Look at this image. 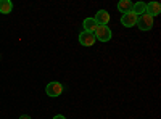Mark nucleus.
I'll list each match as a JSON object with an SVG mask.
<instances>
[{
	"instance_id": "1",
	"label": "nucleus",
	"mask_w": 161,
	"mask_h": 119,
	"mask_svg": "<svg viewBox=\"0 0 161 119\" xmlns=\"http://www.w3.org/2000/svg\"><path fill=\"white\" fill-rule=\"evenodd\" d=\"M93 35H95V39L100 42H108L111 39V29L108 26H98L95 29V32H93Z\"/></svg>"
},
{
	"instance_id": "9",
	"label": "nucleus",
	"mask_w": 161,
	"mask_h": 119,
	"mask_svg": "<svg viewBox=\"0 0 161 119\" xmlns=\"http://www.w3.org/2000/svg\"><path fill=\"white\" fill-rule=\"evenodd\" d=\"M11 10H13V3L10 0H0V13L2 15H8V13H11Z\"/></svg>"
},
{
	"instance_id": "13",
	"label": "nucleus",
	"mask_w": 161,
	"mask_h": 119,
	"mask_svg": "<svg viewBox=\"0 0 161 119\" xmlns=\"http://www.w3.org/2000/svg\"><path fill=\"white\" fill-rule=\"evenodd\" d=\"M19 119H31V116H28V114H23V116H19Z\"/></svg>"
},
{
	"instance_id": "11",
	"label": "nucleus",
	"mask_w": 161,
	"mask_h": 119,
	"mask_svg": "<svg viewBox=\"0 0 161 119\" xmlns=\"http://www.w3.org/2000/svg\"><path fill=\"white\" fill-rule=\"evenodd\" d=\"M145 8H147V3H143V2H137V3H132V13H136L137 16H140V15H143L145 13Z\"/></svg>"
},
{
	"instance_id": "10",
	"label": "nucleus",
	"mask_w": 161,
	"mask_h": 119,
	"mask_svg": "<svg viewBox=\"0 0 161 119\" xmlns=\"http://www.w3.org/2000/svg\"><path fill=\"white\" fill-rule=\"evenodd\" d=\"M118 10L123 13V15L124 13H129L132 10V2L130 0H121V2L118 3Z\"/></svg>"
},
{
	"instance_id": "12",
	"label": "nucleus",
	"mask_w": 161,
	"mask_h": 119,
	"mask_svg": "<svg viewBox=\"0 0 161 119\" xmlns=\"http://www.w3.org/2000/svg\"><path fill=\"white\" fill-rule=\"evenodd\" d=\"M53 119H66V117H64L63 114H57V116H55V117H53Z\"/></svg>"
},
{
	"instance_id": "8",
	"label": "nucleus",
	"mask_w": 161,
	"mask_h": 119,
	"mask_svg": "<svg viewBox=\"0 0 161 119\" xmlns=\"http://www.w3.org/2000/svg\"><path fill=\"white\" fill-rule=\"evenodd\" d=\"M82 26H84V31L86 32H95V29L98 28V24H97V21L93 19V18H86L84 19V23H82Z\"/></svg>"
},
{
	"instance_id": "4",
	"label": "nucleus",
	"mask_w": 161,
	"mask_h": 119,
	"mask_svg": "<svg viewBox=\"0 0 161 119\" xmlns=\"http://www.w3.org/2000/svg\"><path fill=\"white\" fill-rule=\"evenodd\" d=\"M45 92H47L48 97H53V98H55V97H60L61 92H63V85H61L60 82H50V84H47Z\"/></svg>"
},
{
	"instance_id": "3",
	"label": "nucleus",
	"mask_w": 161,
	"mask_h": 119,
	"mask_svg": "<svg viewBox=\"0 0 161 119\" xmlns=\"http://www.w3.org/2000/svg\"><path fill=\"white\" fill-rule=\"evenodd\" d=\"M95 42H97V39H95V35H93L92 32L82 31V32L79 34V44H80V45H84V47H92Z\"/></svg>"
},
{
	"instance_id": "5",
	"label": "nucleus",
	"mask_w": 161,
	"mask_h": 119,
	"mask_svg": "<svg viewBox=\"0 0 161 119\" xmlns=\"http://www.w3.org/2000/svg\"><path fill=\"white\" fill-rule=\"evenodd\" d=\"M137 18H139V16L136 15V13H132V11L124 13L123 18H121V24L126 26V28H134V26L137 24Z\"/></svg>"
},
{
	"instance_id": "6",
	"label": "nucleus",
	"mask_w": 161,
	"mask_h": 119,
	"mask_svg": "<svg viewBox=\"0 0 161 119\" xmlns=\"http://www.w3.org/2000/svg\"><path fill=\"white\" fill-rule=\"evenodd\" d=\"M110 18H111V16H110V13L106 11V10H100V11H97V13H95V16H93V19L97 21L98 26H106V24L110 23Z\"/></svg>"
},
{
	"instance_id": "7",
	"label": "nucleus",
	"mask_w": 161,
	"mask_h": 119,
	"mask_svg": "<svg viewBox=\"0 0 161 119\" xmlns=\"http://www.w3.org/2000/svg\"><path fill=\"white\" fill-rule=\"evenodd\" d=\"M145 13H147L148 16L155 18V16H158L159 13H161V5H159L158 2H150V3H147Z\"/></svg>"
},
{
	"instance_id": "2",
	"label": "nucleus",
	"mask_w": 161,
	"mask_h": 119,
	"mask_svg": "<svg viewBox=\"0 0 161 119\" xmlns=\"http://www.w3.org/2000/svg\"><path fill=\"white\" fill-rule=\"evenodd\" d=\"M137 24H139V29H140V31H150V29L153 28L155 21H153L152 16H148L147 13H143V15H140V16L137 18ZM137 24H136V26H137Z\"/></svg>"
}]
</instances>
